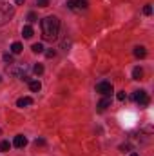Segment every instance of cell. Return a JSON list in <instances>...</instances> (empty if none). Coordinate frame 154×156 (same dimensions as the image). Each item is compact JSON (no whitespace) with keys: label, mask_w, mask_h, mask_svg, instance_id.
<instances>
[{"label":"cell","mask_w":154,"mask_h":156,"mask_svg":"<svg viewBox=\"0 0 154 156\" xmlns=\"http://www.w3.org/2000/svg\"><path fill=\"white\" fill-rule=\"evenodd\" d=\"M22 37H24V38H31V37H33V27H31V26H24Z\"/></svg>","instance_id":"8fae6325"},{"label":"cell","mask_w":154,"mask_h":156,"mask_svg":"<svg viewBox=\"0 0 154 156\" xmlns=\"http://www.w3.org/2000/svg\"><path fill=\"white\" fill-rule=\"evenodd\" d=\"M107 107H111V98H109V96H105V98H102V100L98 102V111H100V113H103Z\"/></svg>","instance_id":"8992f818"},{"label":"cell","mask_w":154,"mask_h":156,"mask_svg":"<svg viewBox=\"0 0 154 156\" xmlns=\"http://www.w3.org/2000/svg\"><path fill=\"white\" fill-rule=\"evenodd\" d=\"M22 49H24V47H22L20 42H13V44H11V55H20Z\"/></svg>","instance_id":"ba28073f"},{"label":"cell","mask_w":154,"mask_h":156,"mask_svg":"<svg viewBox=\"0 0 154 156\" xmlns=\"http://www.w3.org/2000/svg\"><path fill=\"white\" fill-rule=\"evenodd\" d=\"M40 26H42V38H44V40L53 42V40L58 38L60 20H58L56 16H45V18L40 22Z\"/></svg>","instance_id":"6da1fadb"},{"label":"cell","mask_w":154,"mask_h":156,"mask_svg":"<svg viewBox=\"0 0 154 156\" xmlns=\"http://www.w3.org/2000/svg\"><path fill=\"white\" fill-rule=\"evenodd\" d=\"M143 13H145V15H151V13H152V7H151V4H147V5L143 7Z\"/></svg>","instance_id":"ffe728a7"},{"label":"cell","mask_w":154,"mask_h":156,"mask_svg":"<svg viewBox=\"0 0 154 156\" xmlns=\"http://www.w3.org/2000/svg\"><path fill=\"white\" fill-rule=\"evenodd\" d=\"M131 156H140V154H131Z\"/></svg>","instance_id":"cb8c5ba5"},{"label":"cell","mask_w":154,"mask_h":156,"mask_svg":"<svg viewBox=\"0 0 154 156\" xmlns=\"http://www.w3.org/2000/svg\"><path fill=\"white\" fill-rule=\"evenodd\" d=\"M13 145H15V147H18V149H22V147H26V145H27V138H26L24 134H18V136H15Z\"/></svg>","instance_id":"5b68a950"},{"label":"cell","mask_w":154,"mask_h":156,"mask_svg":"<svg viewBox=\"0 0 154 156\" xmlns=\"http://www.w3.org/2000/svg\"><path fill=\"white\" fill-rule=\"evenodd\" d=\"M142 76H143V69H142V67H134L132 78H134V80H142Z\"/></svg>","instance_id":"7c38bea8"},{"label":"cell","mask_w":154,"mask_h":156,"mask_svg":"<svg viewBox=\"0 0 154 156\" xmlns=\"http://www.w3.org/2000/svg\"><path fill=\"white\" fill-rule=\"evenodd\" d=\"M2 58H4V62L13 64V55H11V53H4V56H2Z\"/></svg>","instance_id":"9a60e30c"},{"label":"cell","mask_w":154,"mask_h":156,"mask_svg":"<svg viewBox=\"0 0 154 156\" xmlns=\"http://www.w3.org/2000/svg\"><path fill=\"white\" fill-rule=\"evenodd\" d=\"M145 55H147V51H145V47H143V45L134 47V56H136V58H145Z\"/></svg>","instance_id":"9c48e42d"},{"label":"cell","mask_w":154,"mask_h":156,"mask_svg":"<svg viewBox=\"0 0 154 156\" xmlns=\"http://www.w3.org/2000/svg\"><path fill=\"white\" fill-rule=\"evenodd\" d=\"M37 5L38 7H47L49 5V0H37Z\"/></svg>","instance_id":"e0dca14e"},{"label":"cell","mask_w":154,"mask_h":156,"mask_svg":"<svg viewBox=\"0 0 154 156\" xmlns=\"http://www.w3.org/2000/svg\"><path fill=\"white\" fill-rule=\"evenodd\" d=\"M54 55H56L54 49H47V51H45V56H47V58H54Z\"/></svg>","instance_id":"ac0fdd59"},{"label":"cell","mask_w":154,"mask_h":156,"mask_svg":"<svg viewBox=\"0 0 154 156\" xmlns=\"http://www.w3.org/2000/svg\"><path fill=\"white\" fill-rule=\"evenodd\" d=\"M29 89H31L33 93H38L40 89H42V83H40L38 80H31V82H29Z\"/></svg>","instance_id":"30bf717a"},{"label":"cell","mask_w":154,"mask_h":156,"mask_svg":"<svg viewBox=\"0 0 154 156\" xmlns=\"http://www.w3.org/2000/svg\"><path fill=\"white\" fill-rule=\"evenodd\" d=\"M33 71H35L37 75H42V73H44V66H42V64H37V66L33 67Z\"/></svg>","instance_id":"2e32d148"},{"label":"cell","mask_w":154,"mask_h":156,"mask_svg":"<svg viewBox=\"0 0 154 156\" xmlns=\"http://www.w3.org/2000/svg\"><path fill=\"white\" fill-rule=\"evenodd\" d=\"M113 83L111 82H100V83H96V93H100V94H103V96H109V94H113Z\"/></svg>","instance_id":"3957f363"},{"label":"cell","mask_w":154,"mask_h":156,"mask_svg":"<svg viewBox=\"0 0 154 156\" xmlns=\"http://www.w3.org/2000/svg\"><path fill=\"white\" fill-rule=\"evenodd\" d=\"M27 20H29L31 24H33V22H37V15H35V13H29V15H27Z\"/></svg>","instance_id":"44dd1931"},{"label":"cell","mask_w":154,"mask_h":156,"mask_svg":"<svg viewBox=\"0 0 154 156\" xmlns=\"http://www.w3.org/2000/svg\"><path fill=\"white\" fill-rule=\"evenodd\" d=\"M15 16V7L7 2H0V26L7 24Z\"/></svg>","instance_id":"7a4b0ae2"},{"label":"cell","mask_w":154,"mask_h":156,"mask_svg":"<svg viewBox=\"0 0 154 156\" xmlns=\"http://www.w3.org/2000/svg\"><path fill=\"white\" fill-rule=\"evenodd\" d=\"M116 98H118V100H120V102H123V100H125V98H127V94H125V91H120V93H118V94H116Z\"/></svg>","instance_id":"d6986e66"},{"label":"cell","mask_w":154,"mask_h":156,"mask_svg":"<svg viewBox=\"0 0 154 156\" xmlns=\"http://www.w3.org/2000/svg\"><path fill=\"white\" fill-rule=\"evenodd\" d=\"M9 147H11V144H9V142H5V140H4V142H0V151H2V153H7V151H9Z\"/></svg>","instance_id":"5bb4252c"},{"label":"cell","mask_w":154,"mask_h":156,"mask_svg":"<svg viewBox=\"0 0 154 156\" xmlns=\"http://www.w3.org/2000/svg\"><path fill=\"white\" fill-rule=\"evenodd\" d=\"M15 4H18V5H20V4H24V0H15Z\"/></svg>","instance_id":"603a6c76"},{"label":"cell","mask_w":154,"mask_h":156,"mask_svg":"<svg viewBox=\"0 0 154 156\" xmlns=\"http://www.w3.org/2000/svg\"><path fill=\"white\" fill-rule=\"evenodd\" d=\"M31 51H33V53H37V55H40V53H44V45H42V44H33Z\"/></svg>","instance_id":"4fadbf2b"},{"label":"cell","mask_w":154,"mask_h":156,"mask_svg":"<svg viewBox=\"0 0 154 156\" xmlns=\"http://www.w3.org/2000/svg\"><path fill=\"white\" fill-rule=\"evenodd\" d=\"M35 145H45V140H42V138H37V140H35Z\"/></svg>","instance_id":"7402d4cb"},{"label":"cell","mask_w":154,"mask_h":156,"mask_svg":"<svg viewBox=\"0 0 154 156\" xmlns=\"http://www.w3.org/2000/svg\"><path fill=\"white\" fill-rule=\"evenodd\" d=\"M31 104H33V98H29V96H22V98L16 100V105H18V107H27V105H31Z\"/></svg>","instance_id":"52a82bcc"},{"label":"cell","mask_w":154,"mask_h":156,"mask_svg":"<svg viewBox=\"0 0 154 156\" xmlns=\"http://www.w3.org/2000/svg\"><path fill=\"white\" fill-rule=\"evenodd\" d=\"M132 100L136 102V104H140L142 107H145V105H149V96H147V93L143 91V89H140V91H136L134 94H132Z\"/></svg>","instance_id":"277c9868"}]
</instances>
